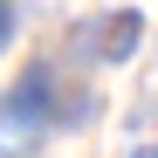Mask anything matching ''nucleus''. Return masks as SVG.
<instances>
[{
	"label": "nucleus",
	"mask_w": 158,
	"mask_h": 158,
	"mask_svg": "<svg viewBox=\"0 0 158 158\" xmlns=\"http://www.w3.org/2000/svg\"><path fill=\"white\" fill-rule=\"evenodd\" d=\"M131 158H144V151H131Z\"/></svg>",
	"instance_id": "f03ea898"
},
{
	"label": "nucleus",
	"mask_w": 158,
	"mask_h": 158,
	"mask_svg": "<svg viewBox=\"0 0 158 158\" xmlns=\"http://www.w3.org/2000/svg\"><path fill=\"white\" fill-rule=\"evenodd\" d=\"M131 41H138V14H110V28H103V41H96V48L117 62V55H131Z\"/></svg>",
	"instance_id": "f257e3e1"
}]
</instances>
